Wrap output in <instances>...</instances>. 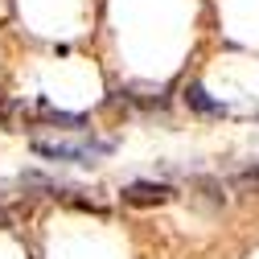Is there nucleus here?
I'll return each instance as SVG.
<instances>
[{"instance_id":"nucleus-2","label":"nucleus","mask_w":259,"mask_h":259,"mask_svg":"<svg viewBox=\"0 0 259 259\" xmlns=\"http://www.w3.org/2000/svg\"><path fill=\"white\" fill-rule=\"evenodd\" d=\"M173 198V189L165 181H132L123 185V202L127 206H165Z\"/></svg>"},{"instance_id":"nucleus-3","label":"nucleus","mask_w":259,"mask_h":259,"mask_svg":"<svg viewBox=\"0 0 259 259\" xmlns=\"http://www.w3.org/2000/svg\"><path fill=\"white\" fill-rule=\"evenodd\" d=\"M185 99H189V107H198V111H206V115H222V103L210 99L206 87H189V91H185Z\"/></svg>"},{"instance_id":"nucleus-1","label":"nucleus","mask_w":259,"mask_h":259,"mask_svg":"<svg viewBox=\"0 0 259 259\" xmlns=\"http://www.w3.org/2000/svg\"><path fill=\"white\" fill-rule=\"evenodd\" d=\"M29 148H33L37 156H46V160H74V165H91L95 156H107V152H111L107 140H91V144H50V140H33Z\"/></svg>"}]
</instances>
